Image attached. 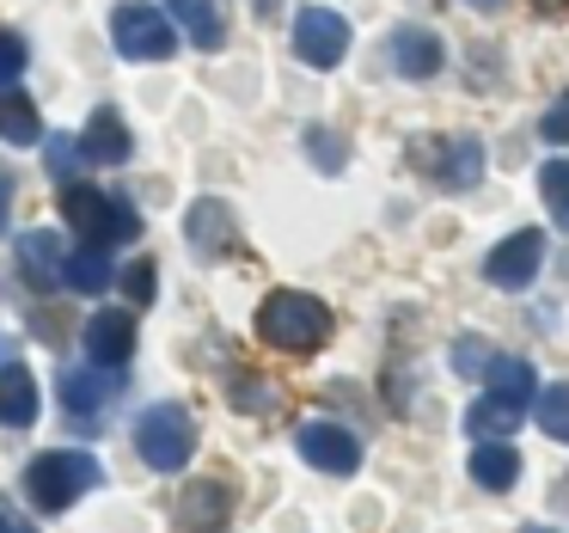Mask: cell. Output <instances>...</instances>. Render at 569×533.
<instances>
[{"mask_svg": "<svg viewBox=\"0 0 569 533\" xmlns=\"http://www.w3.org/2000/svg\"><path fill=\"white\" fill-rule=\"evenodd\" d=\"M258 337L270 349H288V356H312V349L331 337V307L300 295V288H276L258 307Z\"/></svg>", "mask_w": 569, "mask_h": 533, "instance_id": "obj_1", "label": "cell"}, {"mask_svg": "<svg viewBox=\"0 0 569 533\" xmlns=\"http://www.w3.org/2000/svg\"><path fill=\"white\" fill-rule=\"evenodd\" d=\"M99 478H104L99 460L80 454V447H56V454H38V460L26 466V491H31V503L50 509V515H62V509L74 503V496H87Z\"/></svg>", "mask_w": 569, "mask_h": 533, "instance_id": "obj_2", "label": "cell"}, {"mask_svg": "<svg viewBox=\"0 0 569 533\" xmlns=\"http://www.w3.org/2000/svg\"><path fill=\"white\" fill-rule=\"evenodd\" d=\"M62 221L74 227L87 246H123V239L141 234V215L129 209V203L92 190V185H62Z\"/></svg>", "mask_w": 569, "mask_h": 533, "instance_id": "obj_3", "label": "cell"}, {"mask_svg": "<svg viewBox=\"0 0 569 533\" xmlns=\"http://www.w3.org/2000/svg\"><path fill=\"white\" fill-rule=\"evenodd\" d=\"M136 447L153 472H184L190 454H197V423H190L184 405H153L136 423Z\"/></svg>", "mask_w": 569, "mask_h": 533, "instance_id": "obj_4", "label": "cell"}, {"mask_svg": "<svg viewBox=\"0 0 569 533\" xmlns=\"http://www.w3.org/2000/svg\"><path fill=\"white\" fill-rule=\"evenodd\" d=\"M111 43L129 62H166V56L178 50V26L160 7H148V0H123L111 13Z\"/></svg>", "mask_w": 569, "mask_h": 533, "instance_id": "obj_5", "label": "cell"}, {"mask_svg": "<svg viewBox=\"0 0 569 533\" xmlns=\"http://www.w3.org/2000/svg\"><path fill=\"white\" fill-rule=\"evenodd\" d=\"M410 160L447 190H471L483 178V148L471 136H422L417 148H410Z\"/></svg>", "mask_w": 569, "mask_h": 533, "instance_id": "obj_6", "label": "cell"}, {"mask_svg": "<svg viewBox=\"0 0 569 533\" xmlns=\"http://www.w3.org/2000/svg\"><path fill=\"white\" fill-rule=\"evenodd\" d=\"M295 50L307 68H337L349 50V26L343 13H331V7H307V13L295 19Z\"/></svg>", "mask_w": 569, "mask_h": 533, "instance_id": "obj_7", "label": "cell"}, {"mask_svg": "<svg viewBox=\"0 0 569 533\" xmlns=\"http://www.w3.org/2000/svg\"><path fill=\"white\" fill-rule=\"evenodd\" d=\"M295 447H300V460H307V466L331 472V478H343V472L361 466V442L343 430V423H300Z\"/></svg>", "mask_w": 569, "mask_h": 533, "instance_id": "obj_8", "label": "cell"}, {"mask_svg": "<svg viewBox=\"0 0 569 533\" xmlns=\"http://www.w3.org/2000/svg\"><path fill=\"white\" fill-rule=\"evenodd\" d=\"M539 258H545V239L532 234V227H520V234H508L502 246L483 258V276H490L496 288H527L532 276H539Z\"/></svg>", "mask_w": 569, "mask_h": 533, "instance_id": "obj_9", "label": "cell"}, {"mask_svg": "<svg viewBox=\"0 0 569 533\" xmlns=\"http://www.w3.org/2000/svg\"><path fill=\"white\" fill-rule=\"evenodd\" d=\"M227 515H233V491L221 478H197L184 491V503H178V527L184 533H221Z\"/></svg>", "mask_w": 569, "mask_h": 533, "instance_id": "obj_10", "label": "cell"}, {"mask_svg": "<svg viewBox=\"0 0 569 533\" xmlns=\"http://www.w3.org/2000/svg\"><path fill=\"white\" fill-rule=\"evenodd\" d=\"M117 386H123V374H117V368H68L62 374V405L87 423V417H99V411L117 398Z\"/></svg>", "mask_w": 569, "mask_h": 533, "instance_id": "obj_11", "label": "cell"}, {"mask_svg": "<svg viewBox=\"0 0 569 533\" xmlns=\"http://www.w3.org/2000/svg\"><path fill=\"white\" fill-rule=\"evenodd\" d=\"M87 356L99 368H123L136 356V319L129 313H92L87 319Z\"/></svg>", "mask_w": 569, "mask_h": 533, "instance_id": "obj_12", "label": "cell"}, {"mask_svg": "<svg viewBox=\"0 0 569 533\" xmlns=\"http://www.w3.org/2000/svg\"><path fill=\"white\" fill-rule=\"evenodd\" d=\"M62 270H68V251H62V239L56 234H26L19 239V276H26L31 288H56L62 283Z\"/></svg>", "mask_w": 569, "mask_h": 533, "instance_id": "obj_13", "label": "cell"}, {"mask_svg": "<svg viewBox=\"0 0 569 533\" xmlns=\"http://www.w3.org/2000/svg\"><path fill=\"white\" fill-rule=\"evenodd\" d=\"M80 154L87 160H99V166H123L129 160V129H123V117L104 105V111H92V124H87V136H80Z\"/></svg>", "mask_w": 569, "mask_h": 533, "instance_id": "obj_14", "label": "cell"}, {"mask_svg": "<svg viewBox=\"0 0 569 533\" xmlns=\"http://www.w3.org/2000/svg\"><path fill=\"white\" fill-rule=\"evenodd\" d=\"M0 423L7 430H26V423H38V381H31V368H0Z\"/></svg>", "mask_w": 569, "mask_h": 533, "instance_id": "obj_15", "label": "cell"}, {"mask_svg": "<svg viewBox=\"0 0 569 533\" xmlns=\"http://www.w3.org/2000/svg\"><path fill=\"white\" fill-rule=\"evenodd\" d=\"M184 234L197 239V251H209V258H221V251H233V215H227V203H197V209L184 215Z\"/></svg>", "mask_w": 569, "mask_h": 533, "instance_id": "obj_16", "label": "cell"}, {"mask_svg": "<svg viewBox=\"0 0 569 533\" xmlns=\"http://www.w3.org/2000/svg\"><path fill=\"white\" fill-rule=\"evenodd\" d=\"M392 56H398V75H410V80H429L435 68H441V38L435 31H398L392 38Z\"/></svg>", "mask_w": 569, "mask_h": 533, "instance_id": "obj_17", "label": "cell"}, {"mask_svg": "<svg viewBox=\"0 0 569 533\" xmlns=\"http://www.w3.org/2000/svg\"><path fill=\"white\" fill-rule=\"evenodd\" d=\"M471 478H478L483 491H508V484L520 478V454L508 442H478L471 447Z\"/></svg>", "mask_w": 569, "mask_h": 533, "instance_id": "obj_18", "label": "cell"}, {"mask_svg": "<svg viewBox=\"0 0 569 533\" xmlns=\"http://www.w3.org/2000/svg\"><path fill=\"white\" fill-rule=\"evenodd\" d=\"M490 398L527 411L532 398H539V381H532V368H527L520 356H496V368H490Z\"/></svg>", "mask_w": 569, "mask_h": 533, "instance_id": "obj_19", "label": "cell"}, {"mask_svg": "<svg viewBox=\"0 0 569 533\" xmlns=\"http://www.w3.org/2000/svg\"><path fill=\"white\" fill-rule=\"evenodd\" d=\"M166 7H172V19L184 26V38H190V43H202V50H214V43L227 38L221 7H214V0H166Z\"/></svg>", "mask_w": 569, "mask_h": 533, "instance_id": "obj_20", "label": "cell"}, {"mask_svg": "<svg viewBox=\"0 0 569 533\" xmlns=\"http://www.w3.org/2000/svg\"><path fill=\"white\" fill-rule=\"evenodd\" d=\"M43 136V117L26 92H0V141H13V148H31Z\"/></svg>", "mask_w": 569, "mask_h": 533, "instance_id": "obj_21", "label": "cell"}, {"mask_svg": "<svg viewBox=\"0 0 569 533\" xmlns=\"http://www.w3.org/2000/svg\"><path fill=\"white\" fill-rule=\"evenodd\" d=\"M62 283H68V288H80V295H104V288H111V258H104V246H80V251H68Z\"/></svg>", "mask_w": 569, "mask_h": 533, "instance_id": "obj_22", "label": "cell"}, {"mask_svg": "<svg viewBox=\"0 0 569 533\" xmlns=\"http://www.w3.org/2000/svg\"><path fill=\"white\" fill-rule=\"evenodd\" d=\"M515 423H520V411L502 405V398H478V405L466 411V430L478 435V442H508V435H515Z\"/></svg>", "mask_w": 569, "mask_h": 533, "instance_id": "obj_23", "label": "cell"}, {"mask_svg": "<svg viewBox=\"0 0 569 533\" xmlns=\"http://www.w3.org/2000/svg\"><path fill=\"white\" fill-rule=\"evenodd\" d=\"M532 411H539V430L551 435V442H569V381L545 386V393L532 398Z\"/></svg>", "mask_w": 569, "mask_h": 533, "instance_id": "obj_24", "label": "cell"}, {"mask_svg": "<svg viewBox=\"0 0 569 533\" xmlns=\"http://www.w3.org/2000/svg\"><path fill=\"white\" fill-rule=\"evenodd\" d=\"M539 190H545V203H551V221L557 227H569V160H551L539 172Z\"/></svg>", "mask_w": 569, "mask_h": 533, "instance_id": "obj_25", "label": "cell"}, {"mask_svg": "<svg viewBox=\"0 0 569 533\" xmlns=\"http://www.w3.org/2000/svg\"><path fill=\"white\" fill-rule=\"evenodd\" d=\"M453 368L459 374H490L496 368L490 344H483V337H459V344H453Z\"/></svg>", "mask_w": 569, "mask_h": 533, "instance_id": "obj_26", "label": "cell"}, {"mask_svg": "<svg viewBox=\"0 0 569 533\" xmlns=\"http://www.w3.org/2000/svg\"><path fill=\"white\" fill-rule=\"evenodd\" d=\"M307 154L319 160V172H343V141L331 129H307Z\"/></svg>", "mask_w": 569, "mask_h": 533, "instance_id": "obj_27", "label": "cell"}, {"mask_svg": "<svg viewBox=\"0 0 569 533\" xmlns=\"http://www.w3.org/2000/svg\"><path fill=\"white\" fill-rule=\"evenodd\" d=\"M539 136L551 141V148H563V141H569V92H563V99H557L551 111L539 117Z\"/></svg>", "mask_w": 569, "mask_h": 533, "instance_id": "obj_28", "label": "cell"}, {"mask_svg": "<svg viewBox=\"0 0 569 533\" xmlns=\"http://www.w3.org/2000/svg\"><path fill=\"white\" fill-rule=\"evenodd\" d=\"M19 75H26V43L0 31V87H7V80H19Z\"/></svg>", "mask_w": 569, "mask_h": 533, "instance_id": "obj_29", "label": "cell"}, {"mask_svg": "<svg viewBox=\"0 0 569 533\" xmlns=\"http://www.w3.org/2000/svg\"><path fill=\"white\" fill-rule=\"evenodd\" d=\"M123 288H129V300H136V307H141V300H153V264H148V258L129 264V270H123Z\"/></svg>", "mask_w": 569, "mask_h": 533, "instance_id": "obj_30", "label": "cell"}, {"mask_svg": "<svg viewBox=\"0 0 569 533\" xmlns=\"http://www.w3.org/2000/svg\"><path fill=\"white\" fill-rule=\"evenodd\" d=\"M0 533H38V527H31V521L19 515V509L7 503V496H0Z\"/></svg>", "mask_w": 569, "mask_h": 533, "instance_id": "obj_31", "label": "cell"}, {"mask_svg": "<svg viewBox=\"0 0 569 533\" xmlns=\"http://www.w3.org/2000/svg\"><path fill=\"white\" fill-rule=\"evenodd\" d=\"M7 209H13V185H7V172H0V227H7Z\"/></svg>", "mask_w": 569, "mask_h": 533, "instance_id": "obj_32", "label": "cell"}, {"mask_svg": "<svg viewBox=\"0 0 569 533\" xmlns=\"http://www.w3.org/2000/svg\"><path fill=\"white\" fill-rule=\"evenodd\" d=\"M276 7H282V0H258V13H263V19H276Z\"/></svg>", "mask_w": 569, "mask_h": 533, "instance_id": "obj_33", "label": "cell"}, {"mask_svg": "<svg viewBox=\"0 0 569 533\" xmlns=\"http://www.w3.org/2000/svg\"><path fill=\"white\" fill-rule=\"evenodd\" d=\"M539 7H545V13H551V7H569V0H539Z\"/></svg>", "mask_w": 569, "mask_h": 533, "instance_id": "obj_34", "label": "cell"}, {"mask_svg": "<svg viewBox=\"0 0 569 533\" xmlns=\"http://www.w3.org/2000/svg\"><path fill=\"white\" fill-rule=\"evenodd\" d=\"M471 7H496V0H471Z\"/></svg>", "mask_w": 569, "mask_h": 533, "instance_id": "obj_35", "label": "cell"}, {"mask_svg": "<svg viewBox=\"0 0 569 533\" xmlns=\"http://www.w3.org/2000/svg\"><path fill=\"white\" fill-rule=\"evenodd\" d=\"M527 533H551V527H527Z\"/></svg>", "mask_w": 569, "mask_h": 533, "instance_id": "obj_36", "label": "cell"}]
</instances>
